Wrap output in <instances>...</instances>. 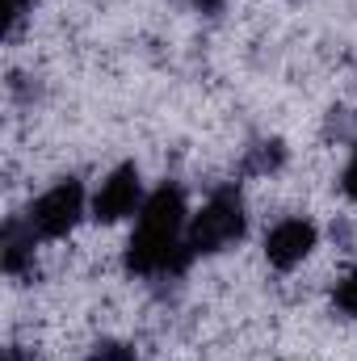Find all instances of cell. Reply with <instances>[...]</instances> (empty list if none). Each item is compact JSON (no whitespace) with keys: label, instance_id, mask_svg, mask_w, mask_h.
Masks as SVG:
<instances>
[{"label":"cell","instance_id":"obj_5","mask_svg":"<svg viewBox=\"0 0 357 361\" xmlns=\"http://www.w3.org/2000/svg\"><path fill=\"white\" fill-rule=\"evenodd\" d=\"M315 248V223L307 219H282L265 235V261L273 269H294Z\"/></svg>","mask_w":357,"mask_h":361},{"label":"cell","instance_id":"obj_1","mask_svg":"<svg viewBox=\"0 0 357 361\" xmlns=\"http://www.w3.org/2000/svg\"><path fill=\"white\" fill-rule=\"evenodd\" d=\"M193 261L189 244H185V193L177 185H160L139 214V227L126 244V269L139 277H173L185 273Z\"/></svg>","mask_w":357,"mask_h":361},{"label":"cell","instance_id":"obj_11","mask_svg":"<svg viewBox=\"0 0 357 361\" xmlns=\"http://www.w3.org/2000/svg\"><path fill=\"white\" fill-rule=\"evenodd\" d=\"M25 4H30V0H4V13H8V30H17V25H21V13H25Z\"/></svg>","mask_w":357,"mask_h":361},{"label":"cell","instance_id":"obj_6","mask_svg":"<svg viewBox=\"0 0 357 361\" xmlns=\"http://www.w3.org/2000/svg\"><path fill=\"white\" fill-rule=\"evenodd\" d=\"M34 227L30 223H17V219H8L4 223V240H0V265L8 277H21V273L34 269Z\"/></svg>","mask_w":357,"mask_h":361},{"label":"cell","instance_id":"obj_13","mask_svg":"<svg viewBox=\"0 0 357 361\" xmlns=\"http://www.w3.org/2000/svg\"><path fill=\"white\" fill-rule=\"evenodd\" d=\"M4 361H21V349H4Z\"/></svg>","mask_w":357,"mask_h":361},{"label":"cell","instance_id":"obj_8","mask_svg":"<svg viewBox=\"0 0 357 361\" xmlns=\"http://www.w3.org/2000/svg\"><path fill=\"white\" fill-rule=\"evenodd\" d=\"M89 361H135V349L122 341H97L89 349Z\"/></svg>","mask_w":357,"mask_h":361},{"label":"cell","instance_id":"obj_7","mask_svg":"<svg viewBox=\"0 0 357 361\" xmlns=\"http://www.w3.org/2000/svg\"><path fill=\"white\" fill-rule=\"evenodd\" d=\"M282 164H286V147H282L277 139H261V143L248 152V160H244V173L261 177V173H277Z\"/></svg>","mask_w":357,"mask_h":361},{"label":"cell","instance_id":"obj_4","mask_svg":"<svg viewBox=\"0 0 357 361\" xmlns=\"http://www.w3.org/2000/svg\"><path fill=\"white\" fill-rule=\"evenodd\" d=\"M139 193H143V189H139V169H135V164L114 169L109 177L101 180L97 197H92V219H97V223H118V219L135 214Z\"/></svg>","mask_w":357,"mask_h":361},{"label":"cell","instance_id":"obj_2","mask_svg":"<svg viewBox=\"0 0 357 361\" xmlns=\"http://www.w3.org/2000/svg\"><path fill=\"white\" fill-rule=\"evenodd\" d=\"M248 227V214H244V202L236 189H219L189 223L185 231V244L193 257H210V252H223L227 244H236Z\"/></svg>","mask_w":357,"mask_h":361},{"label":"cell","instance_id":"obj_12","mask_svg":"<svg viewBox=\"0 0 357 361\" xmlns=\"http://www.w3.org/2000/svg\"><path fill=\"white\" fill-rule=\"evenodd\" d=\"M189 4H193V8H202V13H214L223 0H189Z\"/></svg>","mask_w":357,"mask_h":361},{"label":"cell","instance_id":"obj_9","mask_svg":"<svg viewBox=\"0 0 357 361\" xmlns=\"http://www.w3.org/2000/svg\"><path fill=\"white\" fill-rule=\"evenodd\" d=\"M332 298H337V307H341L345 315H353V319H357V269L337 286V294H332Z\"/></svg>","mask_w":357,"mask_h":361},{"label":"cell","instance_id":"obj_10","mask_svg":"<svg viewBox=\"0 0 357 361\" xmlns=\"http://www.w3.org/2000/svg\"><path fill=\"white\" fill-rule=\"evenodd\" d=\"M341 189H345V193H349V197L357 202V143H353V160L345 164V177H341Z\"/></svg>","mask_w":357,"mask_h":361},{"label":"cell","instance_id":"obj_3","mask_svg":"<svg viewBox=\"0 0 357 361\" xmlns=\"http://www.w3.org/2000/svg\"><path fill=\"white\" fill-rule=\"evenodd\" d=\"M80 214H85V189H80V180H59L55 189H47L34 206H30V214H25V223L34 227V235L38 240H63L76 223H80Z\"/></svg>","mask_w":357,"mask_h":361}]
</instances>
